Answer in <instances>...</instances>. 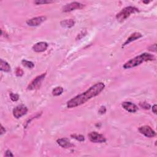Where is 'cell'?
Wrapping results in <instances>:
<instances>
[{"label":"cell","mask_w":157,"mask_h":157,"mask_svg":"<svg viewBox=\"0 0 157 157\" xmlns=\"http://www.w3.org/2000/svg\"><path fill=\"white\" fill-rule=\"evenodd\" d=\"M105 88V85L103 82H99L91 87L89 89L82 94L75 96L67 103L68 108H73L85 103L91 98L95 97L101 92Z\"/></svg>","instance_id":"obj_1"},{"label":"cell","mask_w":157,"mask_h":157,"mask_svg":"<svg viewBox=\"0 0 157 157\" xmlns=\"http://www.w3.org/2000/svg\"><path fill=\"white\" fill-rule=\"evenodd\" d=\"M154 60L155 57L153 55L147 53H144L138 56V57H136L135 58L130 60V61L127 62L123 65V68L124 69H130V68L140 65L143 62L152 61V60Z\"/></svg>","instance_id":"obj_2"},{"label":"cell","mask_w":157,"mask_h":157,"mask_svg":"<svg viewBox=\"0 0 157 157\" xmlns=\"http://www.w3.org/2000/svg\"><path fill=\"white\" fill-rule=\"evenodd\" d=\"M138 12H139V9L135 7H127L125 8H124L123 9H122L119 14H117L116 18L119 22H123V21H125L127 19L130 17L131 14H134L136 13H138Z\"/></svg>","instance_id":"obj_3"},{"label":"cell","mask_w":157,"mask_h":157,"mask_svg":"<svg viewBox=\"0 0 157 157\" xmlns=\"http://www.w3.org/2000/svg\"><path fill=\"white\" fill-rule=\"evenodd\" d=\"M46 76V73H44L41 75L37 76V77L30 83V85L28 87V90H32L39 88L40 87V85H41L42 81L44 80V79L45 78Z\"/></svg>","instance_id":"obj_4"},{"label":"cell","mask_w":157,"mask_h":157,"mask_svg":"<svg viewBox=\"0 0 157 157\" xmlns=\"http://www.w3.org/2000/svg\"><path fill=\"white\" fill-rule=\"evenodd\" d=\"M88 138L92 142L94 143H103L106 142V138L103 134H99L98 132L93 131L88 134Z\"/></svg>","instance_id":"obj_5"},{"label":"cell","mask_w":157,"mask_h":157,"mask_svg":"<svg viewBox=\"0 0 157 157\" xmlns=\"http://www.w3.org/2000/svg\"><path fill=\"white\" fill-rule=\"evenodd\" d=\"M84 5L81 3L78 2H72L64 6L63 7L62 10L64 13H68V12H71L76 9H82Z\"/></svg>","instance_id":"obj_6"},{"label":"cell","mask_w":157,"mask_h":157,"mask_svg":"<svg viewBox=\"0 0 157 157\" xmlns=\"http://www.w3.org/2000/svg\"><path fill=\"white\" fill-rule=\"evenodd\" d=\"M139 131L140 133L144 134L147 138H153L156 136L155 131L149 126H142L139 128Z\"/></svg>","instance_id":"obj_7"},{"label":"cell","mask_w":157,"mask_h":157,"mask_svg":"<svg viewBox=\"0 0 157 157\" xmlns=\"http://www.w3.org/2000/svg\"><path fill=\"white\" fill-rule=\"evenodd\" d=\"M28 112V109L24 105H20L15 107L13 110V115L16 119H19L25 115Z\"/></svg>","instance_id":"obj_8"},{"label":"cell","mask_w":157,"mask_h":157,"mask_svg":"<svg viewBox=\"0 0 157 157\" xmlns=\"http://www.w3.org/2000/svg\"><path fill=\"white\" fill-rule=\"evenodd\" d=\"M46 20V17H44V16H41V17H34V18L28 20L26 21V23L28 25L31 26H36L41 25V24L45 21Z\"/></svg>","instance_id":"obj_9"},{"label":"cell","mask_w":157,"mask_h":157,"mask_svg":"<svg viewBox=\"0 0 157 157\" xmlns=\"http://www.w3.org/2000/svg\"><path fill=\"white\" fill-rule=\"evenodd\" d=\"M122 106L125 110L131 113H134L138 110L136 105L131 102H124L122 104Z\"/></svg>","instance_id":"obj_10"},{"label":"cell","mask_w":157,"mask_h":157,"mask_svg":"<svg viewBox=\"0 0 157 157\" xmlns=\"http://www.w3.org/2000/svg\"><path fill=\"white\" fill-rule=\"evenodd\" d=\"M48 44L46 42H40L36 43L33 46V50L36 52H42L46 50Z\"/></svg>","instance_id":"obj_11"},{"label":"cell","mask_w":157,"mask_h":157,"mask_svg":"<svg viewBox=\"0 0 157 157\" xmlns=\"http://www.w3.org/2000/svg\"><path fill=\"white\" fill-rule=\"evenodd\" d=\"M57 143H58V144L59 145V146H60L63 148H70V147L73 146V145H72L70 142L69 139H68L67 138L59 139L57 140Z\"/></svg>","instance_id":"obj_12"},{"label":"cell","mask_w":157,"mask_h":157,"mask_svg":"<svg viewBox=\"0 0 157 157\" xmlns=\"http://www.w3.org/2000/svg\"><path fill=\"white\" fill-rule=\"evenodd\" d=\"M142 36V35L140 34V33H138V32H136V33H134L133 34H132L130 37H129L128 38V39L127 40V41H125V42L123 44V46H125L127 45V44H128L129 43H130L132 41H135V40L136 39H138L139 38H140Z\"/></svg>","instance_id":"obj_13"},{"label":"cell","mask_w":157,"mask_h":157,"mask_svg":"<svg viewBox=\"0 0 157 157\" xmlns=\"http://www.w3.org/2000/svg\"><path fill=\"white\" fill-rule=\"evenodd\" d=\"M75 21L73 19H66L60 22V25L62 27L66 28H70L74 25Z\"/></svg>","instance_id":"obj_14"},{"label":"cell","mask_w":157,"mask_h":157,"mask_svg":"<svg viewBox=\"0 0 157 157\" xmlns=\"http://www.w3.org/2000/svg\"><path fill=\"white\" fill-rule=\"evenodd\" d=\"M0 70H1L2 71L8 72L11 71V66L6 62L3 61V60L1 59V63H0Z\"/></svg>","instance_id":"obj_15"},{"label":"cell","mask_w":157,"mask_h":157,"mask_svg":"<svg viewBox=\"0 0 157 157\" xmlns=\"http://www.w3.org/2000/svg\"><path fill=\"white\" fill-rule=\"evenodd\" d=\"M63 92V88L61 87H57L55 88L54 89L52 90V95L54 96H59L61 95Z\"/></svg>","instance_id":"obj_16"},{"label":"cell","mask_w":157,"mask_h":157,"mask_svg":"<svg viewBox=\"0 0 157 157\" xmlns=\"http://www.w3.org/2000/svg\"><path fill=\"white\" fill-rule=\"evenodd\" d=\"M22 64H23V66H25L28 68H30V69H32V68H33L34 66V64L33 62L28 61V60H23L22 61Z\"/></svg>","instance_id":"obj_17"},{"label":"cell","mask_w":157,"mask_h":157,"mask_svg":"<svg viewBox=\"0 0 157 157\" xmlns=\"http://www.w3.org/2000/svg\"><path fill=\"white\" fill-rule=\"evenodd\" d=\"M72 138H74L76 140H79V141H83L85 140V138H84V136L82 135H78V134H72L71 136Z\"/></svg>","instance_id":"obj_18"},{"label":"cell","mask_w":157,"mask_h":157,"mask_svg":"<svg viewBox=\"0 0 157 157\" xmlns=\"http://www.w3.org/2000/svg\"><path fill=\"white\" fill-rule=\"evenodd\" d=\"M139 106L141 107L142 108L144 109L148 110L150 108V105L147 103L146 102H142V103H139Z\"/></svg>","instance_id":"obj_19"},{"label":"cell","mask_w":157,"mask_h":157,"mask_svg":"<svg viewBox=\"0 0 157 157\" xmlns=\"http://www.w3.org/2000/svg\"><path fill=\"white\" fill-rule=\"evenodd\" d=\"M10 98L13 101H17L19 99V95L17 94H14L13 93H10Z\"/></svg>","instance_id":"obj_20"},{"label":"cell","mask_w":157,"mask_h":157,"mask_svg":"<svg viewBox=\"0 0 157 157\" xmlns=\"http://www.w3.org/2000/svg\"><path fill=\"white\" fill-rule=\"evenodd\" d=\"M15 74L18 77H21L23 75V70L20 68H17V69L15 70Z\"/></svg>","instance_id":"obj_21"},{"label":"cell","mask_w":157,"mask_h":157,"mask_svg":"<svg viewBox=\"0 0 157 157\" xmlns=\"http://www.w3.org/2000/svg\"><path fill=\"white\" fill-rule=\"evenodd\" d=\"M36 5H42V4H49L51 3H53V1H35L34 2Z\"/></svg>","instance_id":"obj_22"},{"label":"cell","mask_w":157,"mask_h":157,"mask_svg":"<svg viewBox=\"0 0 157 157\" xmlns=\"http://www.w3.org/2000/svg\"><path fill=\"white\" fill-rule=\"evenodd\" d=\"M106 112V109L105 106H101L99 110V112L101 114H105V112Z\"/></svg>","instance_id":"obj_23"},{"label":"cell","mask_w":157,"mask_h":157,"mask_svg":"<svg viewBox=\"0 0 157 157\" xmlns=\"http://www.w3.org/2000/svg\"><path fill=\"white\" fill-rule=\"evenodd\" d=\"M150 51H153V52H156V44H154V46H152L150 47H149L148 49Z\"/></svg>","instance_id":"obj_24"},{"label":"cell","mask_w":157,"mask_h":157,"mask_svg":"<svg viewBox=\"0 0 157 157\" xmlns=\"http://www.w3.org/2000/svg\"><path fill=\"white\" fill-rule=\"evenodd\" d=\"M5 156H14L13 154H12L10 150H7L6 154H5Z\"/></svg>","instance_id":"obj_25"},{"label":"cell","mask_w":157,"mask_h":157,"mask_svg":"<svg viewBox=\"0 0 157 157\" xmlns=\"http://www.w3.org/2000/svg\"><path fill=\"white\" fill-rule=\"evenodd\" d=\"M152 111L155 114H156V104H155V105L152 107Z\"/></svg>","instance_id":"obj_26"},{"label":"cell","mask_w":157,"mask_h":157,"mask_svg":"<svg viewBox=\"0 0 157 157\" xmlns=\"http://www.w3.org/2000/svg\"><path fill=\"white\" fill-rule=\"evenodd\" d=\"M5 132H6V130H5V128H4L2 125H1V134L2 135L3 133H5Z\"/></svg>","instance_id":"obj_27"},{"label":"cell","mask_w":157,"mask_h":157,"mask_svg":"<svg viewBox=\"0 0 157 157\" xmlns=\"http://www.w3.org/2000/svg\"><path fill=\"white\" fill-rule=\"evenodd\" d=\"M149 2H150V1H143V3H146V4L148 3Z\"/></svg>","instance_id":"obj_28"}]
</instances>
